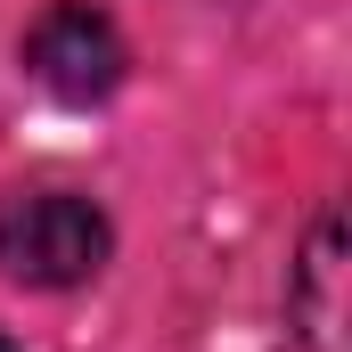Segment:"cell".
<instances>
[{"mask_svg":"<svg viewBox=\"0 0 352 352\" xmlns=\"http://www.w3.org/2000/svg\"><path fill=\"white\" fill-rule=\"evenodd\" d=\"M123 33L90 8V0H50L41 16H33V33H25V74L50 90V98H66V107H90V98H107V90L123 82Z\"/></svg>","mask_w":352,"mask_h":352,"instance_id":"7a4b0ae2","label":"cell"},{"mask_svg":"<svg viewBox=\"0 0 352 352\" xmlns=\"http://www.w3.org/2000/svg\"><path fill=\"white\" fill-rule=\"evenodd\" d=\"M107 213L90 197L66 188H33V197H8L0 205V270L25 278V287H82L90 270L107 263Z\"/></svg>","mask_w":352,"mask_h":352,"instance_id":"6da1fadb","label":"cell"},{"mask_svg":"<svg viewBox=\"0 0 352 352\" xmlns=\"http://www.w3.org/2000/svg\"><path fill=\"white\" fill-rule=\"evenodd\" d=\"M0 352H16V344H8V336H0Z\"/></svg>","mask_w":352,"mask_h":352,"instance_id":"3957f363","label":"cell"}]
</instances>
